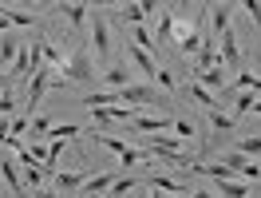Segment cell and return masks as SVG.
Segmentation results:
<instances>
[{
	"instance_id": "60d3db41",
	"label": "cell",
	"mask_w": 261,
	"mask_h": 198,
	"mask_svg": "<svg viewBox=\"0 0 261 198\" xmlns=\"http://www.w3.org/2000/svg\"><path fill=\"white\" fill-rule=\"evenodd\" d=\"M4 28H8V20H4V16H0V32H4Z\"/></svg>"
},
{
	"instance_id": "8fae6325",
	"label": "cell",
	"mask_w": 261,
	"mask_h": 198,
	"mask_svg": "<svg viewBox=\"0 0 261 198\" xmlns=\"http://www.w3.org/2000/svg\"><path fill=\"white\" fill-rule=\"evenodd\" d=\"M206 12H210V24H214V32H218V36H226L229 28H233V12H229V4H210Z\"/></svg>"
},
{
	"instance_id": "d6986e66",
	"label": "cell",
	"mask_w": 261,
	"mask_h": 198,
	"mask_svg": "<svg viewBox=\"0 0 261 198\" xmlns=\"http://www.w3.org/2000/svg\"><path fill=\"white\" fill-rule=\"evenodd\" d=\"M0 16L8 20V28H12V24H16V28H32L36 24L32 12H16V8H0Z\"/></svg>"
},
{
	"instance_id": "9c48e42d",
	"label": "cell",
	"mask_w": 261,
	"mask_h": 198,
	"mask_svg": "<svg viewBox=\"0 0 261 198\" xmlns=\"http://www.w3.org/2000/svg\"><path fill=\"white\" fill-rule=\"evenodd\" d=\"M194 83H202V87H206V91H210V95H218V91H222V87H226V64H218V67H210V71H202V76H194Z\"/></svg>"
},
{
	"instance_id": "ffe728a7",
	"label": "cell",
	"mask_w": 261,
	"mask_h": 198,
	"mask_svg": "<svg viewBox=\"0 0 261 198\" xmlns=\"http://www.w3.org/2000/svg\"><path fill=\"white\" fill-rule=\"evenodd\" d=\"M143 159H147V151H143V147H135V143H130V147L123 151V155H119V170H130V166H139V163H143Z\"/></svg>"
},
{
	"instance_id": "44dd1931",
	"label": "cell",
	"mask_w": 261,
	"mask_h": 198,
	"mask_svg": "<svg viewBox=\"0 0 261 198\" xmlns=\"http://www.w3.org/2000/svg\"><path fill=\"white\" fill-rule=\"evenodd\" d=\"M16 56H20V44L12 40V36H4V40H0V67H4V64L12 67V64H16Z\"/></svg>"
},
{
	"instance_id": "4fadbf2b",
	"label": "cell",
	"mask_w": 261,
	"mask_h": 198,
	"mask_svg": "<svg viewBox=\"0 0 261 198\" xmlns=\"http://www.w3.org/2000/svg\"><path fill=\"white\" fill-rule=\"evenodd\" d=\"M115 179H119L115 170H103V175H95V179L83 182V190H87V194H107V190L115 186Z\"/></svg>"
},
{
	"instance_id": "ba28073f",
	"label": "cell",
	"mask_w": 261,
	"mask_h": 198,
	"mask_svg": "<svg viewBox=\"0 0 261 198\" xmlns=\"http://www.w3.org/2000/svg\"><path fill=\"white\" fill-rule=\"evenodd\" d=\"M91 40H95L99 60H107V52H111V36H107V20H103V12L91 16Z\"/></svg>"
},
{
	"instance_id": "6da1fadb",
	"label": "cell",
	"mask_w": 261,
	"mask_h": 198,
	"mask_svg": "<svg viewBox=\"0 0 261 198\" xmlns=\"http://www.w3.org/2000/svg\"><path fill=\"white\" fill-rule=\"evenodd\" d=\"M119 103H130V107H163V95L150 83H130V87L119 91Z\"/></svg>"
},
{
	"instance_id": "9a60e30c",
	"label": "cell",
	"mask_w": 261,
	"mask_h": 198,
	"mask_svg": "<svg viewBox=\"0 0 261 198\" xmlns=\"http://www.w3.org/2000/svg\"><path fill=\"white\" fill-rule=\"evenodd\" d=\"M218 198H249V182L222 179V182H218Z\"/></svg>"
},
{
	"instance_id": "8d00e7d4",
	"label": "cell",
	"mask_w": 261,
	"mask_h": 198,
	"mask_svg": "<svg viewBox=\"0 0 261 198\" xmlns=\"http://www.w3.org/2000/svg\"><path fill=\"white\" fill-rule=\"evenodd\" d=\"M28 198H60V194H56V190H48V186H40V190H32Z\"/></svg>"
},
{
	"instance_id": "cb8c5ba5",
	"label": "cell",
	"mask_w": 261,
	"mask_h": 198,
	"mask_svg": "<svg viewBox=\"0 0 261 198\" xmlns=\"http://www.w3.org/2000/svg\"><path fill=\"white\" fill-rule=\"evenodd\" d=\"M48 131H51V119H48V115H36V119H32V127H28V139H32V147H36V143H40V139H44Z\"/></svg>"
},
{
	"instance_id": "74e56055",
	"label": "cell",
	"mask_w": 261,
	"mask_h": 198,
	"mask_svg": "<svg viewBox=\"0 0 261 198\" xmlns=\"http://www.w3.org/2000/svg\"><path fill=\"white\" fill-rule=\"evenodd\" d=\"M190 198H218V194H210V190H194Z\"/></svg>"
},
{
	"instance_id": "d590c367",
	"label": "cell",
	"mask_w": 261,
	"mask_h": 198,
	"mask_svg": "<svg viewBox=\"0 0 261 198\" xmlns=\"http://www.w3.org/2000/svg\"><path fill=\"white\" fill-rule=\"evenodd\" d=\"M242 179H245V182H253V179H261V170H257V163H245V170H242Z\"/></svg>"
},
{
	"instance_id": "e575fe53",
	"label": "cell",
	"mask_w": 261,
	"mask_h": 198,
	"mask_svg": "<svg viewBox=\"0 0 261 198\" xmlns=\"http://www.w3.org/2000/svg\"><path fill=\"white\" fill-rule=\"evenodd\" d=\"M8 135H12V119H0V151L8 147Z\"/></svg>"
},
{
	"instance_id": "f546056e",
	"label": "cell",
	"mask_w": 261,
	"mask_h": 198,
	"mask_svg": "<svg viewBox=\"0 0 261 198\" xmlns=\"http://www.w3.org/2000/svg\"><path fill=\"white\" fill-rule=\"evenodd\" d=\"M253 91H238V95H233V111H238V115H245V111H253Z\"/></svg>"
},
{
	"instance_id": "d6a6232c",
	"label": "cell",
	"mask_w": 261,
	"mask_h": 198,
	"mask_svg": "<svg viewBox=\"0 0 261 198\" xmlns=\"http://www.w3.org/2000/svg\"><path fill=\"white\" fill-rule=\"evenodd\" d=\"M154 83H163L166 91H178V80H174L170 71H159V76H154Z\"/></svg>"
},
{
	"instance_id": "b9f144b4",
	"label": "cell",
	"mask_w": 261,
	"mask_h": 198,
	"mask_svg": "<svg viewBox=\"0 0 261 198\" xmlns=\"http://www.w3.org/2000/svg\"><path fill=\"white\" fill-rule=\"evenodd\" d=\"M135 198H150V194H143V190H139V194H135Z\"/></svg>"
},
{
	"instance_id": "ab89813d",
	"label": "cell",
	"mask_w": 261,
	"mask_h": 198,
	"mask_svg": "<svg viewBox=\"0 0 261 198\" xmlns=\"http://www.w3.org/2000/svg\"><path fill=\"white\" fill-rule=\"evenodd\" d=\"M150 198H178V194H150Z\"/></svg>"
},
{
	"instance_id": "e0dca14e",
	"label": "cell",
	"mask_w": 261,
	"mask_h": 198,
	"mask_svg": "<svg viewBox=\"0 0 261 198\" xmlns=\"http://www.w3.org/2000/svg\"><path fill=\"white\" fill-rule=\"evenodd\" d=\"M56 12H64V16L71 20L75 28H83V24H87V12H91V8H87V4H56Z\"/></svg>"
},
{
	"instance_id": "7a4b0ae2",
	"label": "cell",
	"mask_w": 261,
	"mask_h": 198,
	"mask_svg": "<svg viewBox=\"0 0 261 198\" xmlns=\"http://www.w3.org/2000/svg\"><path fill=\"white\" fill-rule=\"evenodd\" d=\"M64 80H75V83H91V80H99V71H95V64H91V52H87V48H80L71 60H67Z\"/></svg>"
},
{
	"instance_id": "3957f363",
	"label": "cell",
	"mask_w": 261,
	"mask_h": 198,
	"mask_svg": "<svg viewBox=\"0 0 261 198\" xmlns=\"http://www.w3.org/2000/svg\"><path fill=\"white\" fill-rule=\"evenodd\" d=\"M130 131L135 135H166V131H174V119L170 115H135Z\"/></svg>"
},
{
	"instance_id": "7402d4cb",
	"label": "cell",
	"mask_w": 261,
	"mask_h": 198,
	"mask_svg": "<svg viewBox=\"0 0 261 198\" xmlns=\"http://www.w3.org/2000/svg\"><path fill=\"white\" fill-rule=\"evenodd\" d=\"M130 40H135V44H139L143 52H150V56L159 52V44H154V36H150L147 28H143V24H139V28H130Z\"/></svg>"
},
{
	"instance_id": "4dcf8cb0",
	"label": "cell",
	"mask_w": 261,
	"mask_h": 198,
	"mask_svg": "<svg viewBox=\"0 0 261 198\" xmlns=\"http://www.w3.org/2000/svg\"><path fill=\"white\" fill-rule=\"evenodd\" d=\"M174 135H178L182 143H186V139H194V123H190V119H174Z\"/></svg>"
},
{
	"instance_id": "83f0119b",
	"label": "cell",
	"mask_w": 261,
	"mask_h": 198,
	"mask_svg": "<svg viewBox=\"0 0 261 198\" xmlns=\"http://www.w3.org/2000/svg\"><path fill=\"white\" fill-rule=\"evenodd\" d=\"M245 163H249V159H245V155H238V151H226V155H222V166H229L233 175H242Z\"/></svg>"
},
{
	"instance_id": "52a82bcc",
	"label": "cell",
	"mask_w": 261,
	"mask_h": 198,
	"mask_svg": "<svg viewBox=\"0 0 261 198\" xmlns=\"http://www.w3.org/2000/svg\"><path fill=\"white\" fill-rule=\"evenodd\" d=\"M130 67H135V71H143L147 80H154V76L163 71V67L154 64V56H150V52H143L139 44H130Z\"/></svg>"
},
{
	"instance_id": "5bb4252c",
	"label": "cell",
	"mask_w": 261,
	"mask_h": 198,
	"mask_svg": "<svg viewBox=\"0 0 261 198\" xmlns=\"http://www.w3.org/2000/svg\"><path fill=\"white\" fill-rule=\"evenodd\" d=\"M130 76H135V67H123V64H119V67H111L103 80L111 83V91H123V87H130V83H135Z\"/></svg>"
},
{
	"instance_id": "f1b7e54d",
	"label": "cell",
	"mask_w": 261,
	"mask_h": 198,
	"mask_svg": "<svg viewBox=\"0 0 261 198\" xmlns=\"http://www.w3.org/2000/svg\"><path fill=\"white\" fill-rule=\"evenodd\" d=\"M214 131H233V115H222V111H206Z\"/></svg>"
},
{
	"instance_id": "2e32d148",
	"label": "cell",
	"mask_w": 261,
	"mask_h": 198,
	"mask_svg": "<svg viewBox=\"0 0 261 198\" xmlns=\"http://www.w3.org/2000/svg\"><path fill=\"white\" fill-rule=\"evenodd\" d=\"M147 12H154V4H123V20H127V28H139Z\"/></svg>"
},
{
	"instance_id": "484cf974",
	"label": "cell",
	"mask_w": 261,
	"mask_h": 198,
	"mask_svg": "<svg viewBox=\"0 0 261 198\" xmlns=\"http://www.w3.org/2000/svg\"><path fill=\"white\" fill-rule=\"evenodd\" d=\"M95 143H99V147H107V151H115V155H123V151L130 147L127 139H115V135H99V131H95Z\"/></svg>"
},
{
	"instance_id": "d4e9b609",
	"label": "cell",
	"mask_w": 261,
	"mask_h": 198,
	"mask_svg": "<svg viewBox=\"0 0 261 198\" xmlns=\"http://www.w3.org/2000/svg\"><path fill=\"white\" fill-rule=\"evenodd\" d=\"M170 32H174V12H163V20H159V32H154L159 48H163V44H170Z\"/></svg>"
},
{
	"instance_id": "ac0fdd59",
	"label": "cell",
	"mask_w": 261,
	"mask_h": 198,
	"mask_svg": "<svg viewBox=\"0 0 261 198\" xmlns=\"http://www.w3.org/2000/svg\"><path fill=\"white\" fill-rule=\"evenodd\" d=\"M186 95H190V99H198V103H202L206 111H218V95H210V91H206L202 83H190V87H186Z\"/></svg>"
},
{
	"instance_id": "277c9868",
	"label": "cell",
	"mask_w": 261,
	"mask_h": 198,
	"mask_svg": "<svg viewBox=\"0 0 261 198\" xmlns=\"http://www.w3.org/2000/svg\"><path fill=\"white\" fill-rule=\"evenodd\" d=\"M51 76H56V71H48V67H36V71H32V80H28V111L40 107L44 91L51 87Z\"/></svg>"
},
{
	"instance_id": "5b68a950",
	"label": "cell",
	"mask_w": 261,
	"mask_h": 198,
	"mask_svg": "<svg viewBox=\"0 0 261 198\" xmlns=\"http://www.w3.org/2000/svg\"><path fill=\"white\" fill-rule=\"evenodd\" d=\"M0 175H4L8 190H12L16 198H28V190H24V179H20V163H16V159H8L4 151H0Z\"/></svg>"
},
{
	"instance_id": "1f68e13d",
	"label": "cell",
	"mask_w": 261,
	"mask_h": 198,
	"mask_svg": "<svg viewBox=\"0 0 261 198\" xmlns=\"http://www.w3.org/2000/svg\"><path fill=\"white\" fill-rule=\"evenodd\" d=\"M12 111H16V99L8 91H0V119H12Z\"/></svg>"
},
{
	"instance_id": "f35d334b",
	"label": "cell",
	"mask_w": 261,
	"mask_h": 198,
	"mask_svg": "<svg viewBox=\"0 0 261 198\" xmlns=\"http://www.w3.org/2000/svg\"><path fill=\"white\" fill-rule=\"evenodd\" d=\"M253 111H257V115H261V95H257V99H253Z\"/></svg>"
},
{
	"instance_id": "30bf717a",
	"label": "cell",
	"mask_w": 261,
	"mask_h": 198,
	"mask_svg": "<svg viewBox=\"0 0 261 198\" xmlns=\"http://www.w3.org/2000/svg\"><path fill=\"white\" fill-rule=\"evenodd\" d=\"M87 175L83 170H60L56 175V194H71V190H83Z\"/></svg>"
},
{
	"instance_id": "836d02e7",
	"label": "cell",
	"mask_w": 261,
	"mask_h": 198,
	"mask_svg": "<svg viewBox=\"0 0 261 198\" xmlns=\"http://www.w3.org/2000/svg\"><path fill=\"white\" fill-rule=\"evenodd\" d=\"M245 12H249V20L261 28V4H257V0H245Z\"/></svg>"
},
{
	"instance_id": "7c38bea8",
	"label": "cell",
	"mask_w": 261,
	"mask_h": 198,
	"mask_svg": "<svg viewBox=\"0 0 261 198\" xmlns=\"http://www.w3.org/2000/svg\"><path fill=\"white\" fill-rule=\"evenodd\" d=\"M147 182H150V190H154V194H178V198L186 194V186H182L178 179H170V175H150Z\"/></svg>"
},
{
	"instance_id": "603a6c76",
	"label": "cell",
	"mask_w": 261,
	"mask_h": 198,
	"mask_svg": "<svg viewBox=\"0 0 261 198\" xmlns=\"http://www.w3.org/2000/svg\"><path fill=\"white\" fill-rule=\"evenodd\" d=\"M135 186H139V182L130 179V175H119V179H115V186L107 190V198H127L130 190H135Z\"/></svg>"
},
{
	"instance_id": "4316f807",
	"label": "cell",
	"mask_w": 261,
	"mask_h": 198,
	"mask_svg": "<svg viewBox=\"0 0 261 198\" xmlns=\"http://www.w3.org/2000/svg\"><path fill=\"white\" fill-rule=\"evenodd\" d=\"M238 155H245V159H253V155H257V159H261V135L242 139V143H238Z\"/></svg>"
},
{
	"instance_id": "8992f818",
	"label": "cell",
	"mask_w": 261,
	"mask_h": 198,
	"mask_svg": "<svg viewBox=\"0 0 261 198\" xmlns=\"http://www.w3.org/2000/svg\"><path fill=\"white\" fill-rule=\"evenodd\" d=\"M222 64V52H218V44L214 40H202V48H198L194 56V76H202V71H210V67Z\"/></svg>"
}]
</instances>
